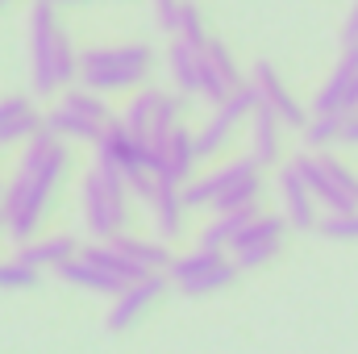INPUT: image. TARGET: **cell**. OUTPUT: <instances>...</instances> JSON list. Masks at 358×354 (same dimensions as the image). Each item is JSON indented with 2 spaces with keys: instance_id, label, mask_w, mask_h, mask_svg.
Listing matches in <instances>:
<instances>
[{
  "instance_id": "obj_14",
  "label": "cell",
  "mask_w": 358,
  "mask_h": 354,
  "mask_svg": "<svg viewBox=\"0 0 358 354\" xmlns=\"http://www.w3.org/2000/svg\"><path fill=\"white\" fill-rule=\"evenodd\" d=\"M146 155H150V146L142 142V138H134L125 125H121V117L108 125V134L96 142V163L100 167H108V171H117V176L134 179L146 171Z\"/></svg>"
},
{
  "instance_id": "obj_35",
  "label": "cell",
  "mask_w": 358,
  "mask_h": 354,
  "mask_svg": "<svg viewBox=\"0 0 358 354\" xmlns=\"http://www.w3.org/2000/svg\"><path fill=\"white\" fill-rule=\"evenodd\" d=\"M4 4H13V0H0V8H4Z\"/></svg>"
},
{
  "instance_id": "obj_20",
  "label": "cell",
  "mask_w": 358,
  "mask_h": 354,
  "mask_svg": "<svg viewBox=\"0 0 358 354\" xmlns=\"http://www.w3.org/2000/svg\"><path fill=\"white\" fill-rule=\"evenodd\" d=\"M80 242L71 234H46V238H34L25 246H17V259L34 271H63L71 259H80Z\"/></svg>"
},
{
  "instance_id": "obj_25",
  "label": "cell",
  "mask_w": 358,
  "mask_h": 354,
  "mask_svg": "<svg viewBox=\"0 0 358 354\" xmlns=\"http://www.w3.org/2000/svg\"><path fill=\"white\" fill-rule=\"evenodd\" d=\"M59 279H63L67 288H84V292H96V296H121V292H125V283H121V279H113L104 267L88 263L84 255L63 267V271H59Z\"/></svg>"
},
{
  "instance_id": "obj_24",
  "label": "cell",
  "mask_w": 358,
  "mask_h": 354,
  "mask_svg": "<svg viewBox=\"0 0 358 354\" xmlns=\"http://www.w3.org/2000/svg\"><path fill=\"white\" fill-rule=\"evenodd\" d=\"M255 217H259V208H250V213H221V217H213V221L196 234V246H200V250L229 255V246L238 242V234H242Z\"/></svg>"
},
{
  "instance_id": "obj_23",
  "label": "cell",
  "mask_w": 358,
  "mask_h": 354,
  "mask_svg": "<svg viewBox=\"0 0 358 354\" xmlns=\"http://www.w3.org/2000/svg\"><path fill=\"white\" fill-rule=\"evenodd\" d=\"M200 63H204V50L171 38V46H167V80H171V88L179 96H200Z\"/></svg>"
},
{
  "instance_id": "obj_27",
  "label": "cell",
  "mask_w": 358,
  "mask_h": 354,
  "mask_svg": "<svg viewBox=\"0 0 358 354\" xmlns=\"http://www.w3.org/2000/svg\"><path fill=\"white\" fill-rule=\"evenodd\" d=\"M176 42H187V46H196V50H204L213 38H208V29H204V13L192 4V0H183V8H179V21H176V34H171Z\"/></svg>"
},
{
  "instance_id": "obj_26",
  "label": "cell",
  "mask_w": 358,
  "mask_h": 354,
  "mask_svg": "<svg viewBox=\"0 0 358 354\" xmlns=\"http://www.w3.org/2000/svg\"><path fill=\"white\" fill-rule=\"evenodd\" d=\"M342 125H346V117H308V125L300 129V138H304V146L313 150V155H325L334 142H342Z\"/></svg>"
},
{
  "instance_id": "obj_32",
  "label": "cell",
  "mask_w": 358,
  "mask_h": 354,
  "mask_svg": "<svg viewBox=\"0 0 358 354\" xmlns=\"http://www.w3.org/2000/svg\"><path fill=\"white\" fill-rule=\"evenodd\" d=\"M342 142H346V146H358V113L355 117H346V125H342Z\"/></svg>"
},
{
  "instance_id": "obj_22",
  "label": "cell",
  "mask_w": 358,
  "mask_h": 354,
  "mask_svg": "<svg viewBox=\"0 0 358 354\" xmlns=\"http://www.w3.org/2000/svg\"><path fill=\"white\" fill-rule=\"evenodd\" d=\"M129 263L138 267L142 275H167V267H171V246L167 242H159V238H138V234H125V238H117L113 242Z\"/></svg>"
},
{
  "instance_id": "obj_29",
  "label": "cell",
  "mask_w": 358,
  "mask_h": 354,
  "mask_svg": "<svg viewBox=\"0 0 358 354\" xmlns=\"http://www.w3.org/2000/svg\"><path fill=\"white\" fill-rule=\"evenodd\" d=\"M38 275H42V271L25 267L17 255H13V259H0V292H25V288L38 283Z\"/></svg>"
},
{
  "instance_id": "obj_4",
  "label": "cell",
  "mask_w": 358,
  "mask_h": 354,
  "mask_svg": "<svg viewBox=\"0 0 358 354\" xmlns=\"http://www.w3.org/2000/svg\"><path fill=\"white\" fill-rule=\"evenodd\" d=\"M155 71V50L146 42H121V46H88L80 55V88L96 96L142 88Z\"/></svg>"
},
{
  "instance_id": "obj_16",
  "label": "cell",
  "mask_w": 358,
  "mask_h": 354,
  "mask_svg": "<svg viewBox=\"0 0 358 354\" xmlns=\"http://www.w3.org/2000/svg\"><path fill=\"white\" fill-rule=\"evenodd\" d=\"M279 213L287 217L292 229H317V200L308 192V183L300 179V171L292 163L279 167Z\"/></svg>"
},
{
  "instance_id": "obj_21",
  "label": "cell",
  "mask_w": 358,
  "mask_h": 354,
  "mask_svg": "<svg viewBox=\"0 0 358 354\" xmlns=\"http://www.w3.org/2000/svg\"><path fill=\"white\" fill-rule=\"evenodd\" d=\"M283 121L259 104V113H255V121H250V159L259 163V167H279V159H283Z\"/></svg>"
},
{
  "instance_id": "obj_9",
  "label": "cell",
  "mask_w": 358,
  "mask_h": 354,
  "mask_svg": "<svg viewBox=\"0 0 358 354\" xmlns=\"http://www.w3.org/2000/svg\"><path fill=\"white\" fill-rule=\"evenodd\" d=\"M242 271L229 255H217V250H183L171 259L167 267V279L171 288L183 292V296H213V292H225Z\"/></svg>"
},
{
  "instance_id": "obj_31",
  "label": "cell",
  "mask_w": 358,
  "mask_h": 354,
  "mask_svg": "<svg viewBox=\"0 0 358 354\" xmlns=\"http://www.w3.org/2000/svg\"><path fill=\"white\" fill-rule=\"evenodd\" d=\"M342 42H346V46H358V0H355V8L346 13V25H342Z\"/></svg>"
},
{
  "instance_id": "obj_18",
  "label": "cell",
  "mask_w": 358,
  "mask_h": 354,
  "mask_svg": "<svg viewBox=\"0 0 358 354\" xmlns=\"http://www.w3.org/2000/svg\"><path fill=\"white\" fill-rule=\"evenodd\" d=\"M187 200H183V187L171 179H159V192L150 200V217H155V238L159 242H176L187 234Z\"/></svg>"
},
{
  "instance_id": "obj_3",
  "label": "cell",
  "mask_w": 358,
  "mask_h": 354,
  "mask_svg": "<svg viewBox=\"0 0 358 354\" xmlns=\"http://www.w3.org/2000/svg\"><path fill=\"white\" fill-rule=\"evenodd\" d=\"M259 163L246 155V159H229L204 176H196L183 187V200L187 208H213V217L221 213H250L259 208V192H263V179H259Z\"/></svg>"
},
{
  "instance_id": "obj_10",
  "label": "cell",
  "mask_w": 358,
  "mask_h": 354,
  "mask_svg": "<svg viewBox=\"0 0 358 354\" xmlns=\"http://www.w3.org/2000/svg\"><path fill=\"white\" fill-rule=\"evenodd\" d=\"M255 113H259V92H255V84H246V88L234 92L229 100H221V104L208 113V121L196 129V155H200V159L225 155L229 142H234V134H238L242 125H250Z\"/></svg>"
},
{
  "instance_id": "obj_1",
  "label": "cell",
  "mask_w": 358,
  "mask_h": 354,
  "mask_svg": "<svg viewBox=\"0 0 358 354\" xmlns=\"http://www.w3.org/2000/svg\"><path fill=\"white\" fill-rule=\"evenodd\" d=\"M67 171H71V146L63 138H55L50 129H42L34 142L21 146L13 176L4 179V200H0L4 234L13 246H25L38 238L46 208H50L59 183L67 179Z\"/></svg>"
},
{
  "instance_id": "obj_28",
  "label": "cell",
  "mask_w": 358,
  "mask_h": 354,
  "mask_svg": "<svg viewBox=\"0 0 358 354\" xmlns=\"http://www.w3.org/2000/svg\"><path fill=\"white\" fill-rule=\"evenodd\" d=\"M317 234L329 242H358V213H325L317 221Z\"/></svg>"
},
{
  "instance_id": "obj_33",
  "label": "cell",
  "mask_w": 358,
  "mask_h": 354,
  "mask_svg": "<svg viewBox=\"0 0 358 354\" xmlns=\"http://www.w3.org/2000/svg\"><path fill=\"white\" fill-rule=\"evenodd\" d=\"M55 8H67V4H88V0H50Z\"/></svg>"
},
{
  "instance_id": "obj_15",
  "label": "cell",
  "mask_w": 358,
  "mask_h": 354,
  "mask_svg": "<svg viewBox=\"0 0 358 354\" xmlns=\"http://www.w3.org/2000/svg\"><path fill=\"white\" fill-rule=\"evenodd\" d=\"M250 84H255V92H259V104L263 108H271L287 129H304L308 125V113H304V104L292 96V88L283 84V76L271 67L267 59H259L255 63V71H250Z\"/></svg>"
},
{
  "instance_id": "obj_6",
  "label": "cell",
  "mask_w": 358,
  "mask_h": 354,
  "mask_svg": "<svg viewBox=\"0 0 358 354\" xmlns=\"http://www.w3.org/2000/svg\"><path fill=\"white\" fill-rule=\"evenodd\" d=\"M113 108L104 104V96H96L88 88H71L59 96V104L46 113V129L63 142H100L113 125Z\"/></svg>"
},
{
  "instance_id": "obj_13",
  "label": "cell",
  "mask_w": 358,
  "mask_h": 354,
  "mask_svg": "<svg viewBox=\"0 0 358 354\" xmlns=\"http://www.w3.org/2000/svg\"><path fill=\"white\" fill-rule=\"evenodd\" d=\"M313 113L317 117H355L358 113V46H346L325 88L313 96Z\"/></svg>"
},
{
  "instance_id": "obj_11",
  "label": "cell",
  "mask_w": 358,
  "mask_h": 354,
  "mask_svg": "<svg viewBox=\"0 0 358 354\" xmlns=\"http://www.w3.org/2000/svg\"><path fill=\"white\" fill-rule=\"evenodd\" d=\"M287 217L283 213H259L242 234H238V242L229 246V259L238 263V271H259V267H267L279 250H283V238H287Z\"/></svg>"
},
{
  "instance_id": "obj_19",
  "label": "cell",
  "mask_w": 358,
  "mask_h": 354,
  "mask_svg": "<svg viewBox=\"0 0 358 354\" xmlns=\"http://www.w3.org/2000/svg\"><path fill=\"white\" fill-rule=\"evenodd\" d=\"M196 163H200V155H196V134H192L187 125H179L176 134L167 138V146L159 150V179H171L179 187H187V183L196 179Z\"/></svg>"
},
{
  "instance_id": "obj_30",
  "label": "cell",
  "mask_w": 358,
  "mask_h": 354,
  "mask_svg": "<svg viewBox=\"0 0 358 354\" xmlns=\"http://www.w3.org/2000/svg\"><path fill=\"white\" fill-rule=\"evenodd\" d=\"M150 4H155V21H159L167 34H176V21H179L183 0H150Z\"/></svg>"
},
{
  "instance_id": "obj_5",
  "label": "cell",
  "mask_w": 358,
  "mask_h": 354,
  "mask_svg": "<svg viewBox=\"0 0 358 354\" xmlns=\"http://www.w3.org/2000/svg\"><path fill=\"white\" fill-rule=\"evenodd\" d=\"M80 213L92 242H117L129 234V179L92 163L80 183Z\"/></svg>"
},
{
  "instance_id": "obj_17",
  "label": "cell",
  "mask_w": 358,
  "mask_h": 354,
  "mask_svg": "<svg viewBox=\"0 0 358 354\" xmlns=\"http://www.w3.org/2000/svg\"><path fill=\"white\" fill-rule=\"evenodd\" d=\"M46 129V117L34 108L29 96H4L0 100V146H25Z\"/></svg>"
},
{
  "instance_id": "obj_2",
  "label": "cell",
  "mask_w": 358,
  "mask_h": 354,
  "mask_svg": "<svg viewBox=\"0 0 358 354\" xmlns=\"http://www.w3.org/2000/svg\"><path fill=\"white\" fill-rule=\"evenodd\" d=\"M29 71L38 96L71 92V84H80V50L71 46L50 0H34L29 8Z\"/></svg>"
},
{
  "instance_id": "obj_8",
  "label": "cell",
  "mask_w": 358,
  "mask_h": 354,
  "mask_svg": "<svg viewBox=\"0 0 358 354\" xmlns=\"http://www.w3.org/2000/svg\"><path fill=\"white\" fill-rule=\"evenodd\" d=\"M292 167L300 171V179L308 183L313 200L325 208V213H358V176L334 155H296Z\"/></svg>"
},
{
  "instance_id": "obj_7",
  "label": "cell",
  "mask_w": 358,
  "mask_h": 354,
  "mask_svg": "<svg viewBox=\"0 0 358 354\" xmlns=\"http://www.w3.org/2000/svg\"><path fill=\"white\" fill-rule=\"evenodd\" d=\"M121 125L150 142V146H167V138L183 125V96L179 92H167V88H138L129 96L125 113H121Z\"/></svg>"
},
{
  "instance_id": "obj_12",
  "label": "cell",
  "mask_w": 358,
  "mask_h": 354,
  "mask_svg": "<svg viewBox=\"0 0 358 354\" xmlns=\"http://www.w3.org/2000/svg\"><path fill=\"white\" fill-rule=\"evenodd\" d=\"M167 288H171L167 275H146V279L129 283L121 296H113V304H108V313H104V330H108V334H125L129 325H138V321L159 304V296H163Z\"/></svg>"
},
{
  "instance_id": "obj_34",
  "label": "cell",
  "mask_w": 358,
  "mask_h": 354,
  "mask_svg": "<svg viewBox=\"0 0 358 354\" xmlns=\"http://www.w3.org/2000/svg\"><path fill=\"white\" fill-rule=\"evenodd\" d=\"M0 200H4V183H0ZM0 229H4V213H0Z\"/></svg>"
}]
</instances>
